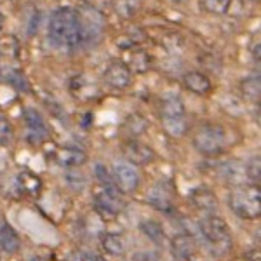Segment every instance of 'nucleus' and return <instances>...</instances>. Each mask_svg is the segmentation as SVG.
Returning a JSON list of instances; mask_svg holds the SVG:
<instances>
[{"mask_svg": "<svg viewBox=\"0 0 261 261\" xmlns=\"http://www.w3.org/2000/svg\"><path fill=\"white\" fill-rule=\"evenodd\" d=\"M49 42L56 49H75L79 45V18L77 11L61 7L50 16Z\"/></svg>", "mask_w": 261, "mask_h": 261, "instance_id": "obj_1", "label": "nucleus"}, {"mask_svg": "<svg viewBox=\"0 0 261 261\" xmlns=\"http://www.w3.org/2000/svg\"><path fill=\"white\" fill-rule=\"evenodd\" d=\"M228 205L231 213L242 220H256L261 214V190L259 185H237L230 192Z\"/></svg>", "mask_w": 261, "mask_h": 261, "instance_id": "obj_2", "label": "nucleus"}, {"mask_svg": "<svg viewBox=\"0 0 261 261\" xmlns=\"http://www.w3.org/2000/svg\"><path fill=\"white\" fill-rule=\"evenodd\" d=\"M79 18V45H94L101 40L107 28V19L99 9L82 6L77 11Z\"/></svg>", "mask_w": 261, "mask_h": 261, "instance_id": "obj_3", "label": "nucleus"}, {"mask_svg": "<svg viewBox=\"0 0 261 261\" xmlns=\"http://www.w3.org/2000/svg\"><path fill=\"white\" fill-rule=\"evenodd\" d=\"M193 146L200 151L202 155L214 157L221 153L226 143V133L221 125L218 124H204L193 133Z\"/></svg>", "mask_w": 261, "mask_h": 261, "instance_id": "obj_4", "label": "nucleus"}, {"mask_svg": "<svg viewBox=\"0 0 261 261\" xmlns=\"http://www.w3.org/2000/svg\"><path fill=\"white\" fill-rule=\"evenodd\" d=\"M199 233L202 235L205 242L211 247H225L230 244V231L228 226L223 218L214 216V214H207L205 218H202L199 223Z\"/></svg>", "mask_w": 261, "mask_h": 261, "instance_id": "obj_5", "label": "nucleus"}, {"mask_svg": "<svg viewBox=\"0 0 261 261\" xmlns=\"http://www.w3.org/2000/svg\"><path fill=\"white\" fill-rule=\"evenodd\" d=\"M94 207L107 218H115L124 209L120 190H117L115 185H101L94 190Z\"/></svg>", "mask_w": 261, "mask_h": 261, "instance_id": "obj_6", "label": "nucleus"}, {"mask_svg": "<svg viewBox=\"0 0 261 261\" xmlns=\"http://www.w3.org/2000/svg\"><path fill=\"white\" fill-rule=\"evenodd\" d=\"M105 82L108 87L115 91L127 89L133 82V71L129 70L127 63L124 61H112L105 70Z\"/></svg>", "mask_w": 261, "mask_h": 261, "instance_id": "obj_7", "label": "nucleus"}, {"mask_svg": "<svg viewBox=\"0 0 261 261\" xmlns=\"http://www.w3.org/2000/svg\"><path fill=\"white\" fill-rule=\"evenodd\" d=\"M140 172L133 164L119 162L113 166V183L119 187L120 192H134L140 187Z\"/></svg>", "mask_w": 261, "mask_h": 261, "instance_id": "obj_8", "label": "nucleus"}, {"mask_svg": "<svg viewBox=\"0 0 261 261\" xmlns=\"http://www.w3.org/2000/svg\"><path fill=\"white\" fill-rule=\"evenodd\" d=\"M122 150H124L125 159H127L133 166H146V164H150L155 157L153 150H151L148 145L141 143L140 140H129L127 143H124Z\"/></svg>", "mask_w": 261, "mask_h": 261, "instance_id": "obj_9", "label": "nucleus"}, {"mask_svg": "<svg viewBox=\"0 0 261 261\" xmlns=\"http://www.w3.org/2000/svg\"><path fill=\"white\" fill-rule=\"evenodd\" d=\"M171 252L178 261H190L195 254V239L183 231L171 239Z\"/></svg>", "mask_w": 261, "mask_h": 261, "instance_id": "obj_10", "label": "nucleus"}, {"mask_svg": "<svg viewBox=\"0 0 261 261\" xmlns=\"http://www.w3.org/2000/svg\"><path fill=\"white\" fill-rule=\"evenodd\" d=\"M183 86L197 96H207L213 91L211 79L205 73H202V71H195V70L187 71L183 75Z\"/></svg>", "mask_w": 261, "mask_h": 261, "instance_id": "obj_11", "label": "nucleus"}, {"mask_svg": "<svg viewBox=\"0 0 261 261\" xmlns=\"http://www.w3.org/2000/svg\"><path fill=\"white\" fill-rule=\"evenodd\" d=\"M220 176L226 181V183H231V185H244V181L247 179L246 167H244L239 161L223 162L220 166Z\"/></svg>", "mask_w": 261, "mask_h": 261, "instance_id": "obj_12", "label": "nucleus"}, {"mask_svg": "<svg viewBox=\"0 0 261 261\" xmlns=\"http://www.w3.org/2000/svg\"><path fill=\"white\" fill-rule=\"evenodd\" d=\"M23 117H24V124H27V127L33 138L42 140V138L47 136V124H45L44 117L40 115V112H37L35 108H27Z\"/></svg>", "mask_w": 261, "mask_h": 261, "instance_id": "obj_13", "label": "nucleus"}, {"mask_svg": "<svg viewBox=\"0 0 261 261\" xmlns=\"http://www.w3.org/2000/svg\"><path fill=\"white\" fill-rule=\"evenodd\" d=\"M56 161L61 164L63 167H81L84 162L87 161L86 151L75 146H65L56 151Z\"/></svg>", "mask_w": 261, "mask_h": 261, "instance_id": "obj_14", "label": "nucleus"}, {"mask_svg": "<svg viewBox=\"0 0 261 261\" xmlns=\"http://www.w3.org/2000/svg\"><path fill=\"white\" fill-rule=\"evenodd\" d=\"M190 200L202 213H214L218 209L216 195L211 190H207V188H197L195 192H192Z\"/></svg>", "mask_w": 261, "mask_h": 261, "instance_id": "obj_15", "label": "nucleus"}, {"mask_svg": "<svg viewBox=\"0 0 261 261\" xmlns=\"http://www.w3.org/2000/svg\"><path fill=\"white\" fill-rule=\"evenodd\" d=\"M21 246L19 235L9 223H0V249L7 254H14L18 252Z\"/></svg>", "mask_w": 261, "mask_h": 261, "instance_id": "obj_16", "label": "nucleus"}, {"mask_svg": "<svg viewBox=\"0 0 261 261\" xmlns=\"http://www.w3.org/2000/svg\"><path fill=\"white\" fill-rule=\"evenodd\" d=\"M148 204L151 205V207L157 209V211H162V213H171L172 209H174L171 195L167 193L166 188H162V187L150 188V192H148Z\"/></svg>", "mask_w": 261, "mask_h": 261, "instance_id": "obj_17", "label": "nucleus"}, {"mask_svg": "<svg viewBox=\"0 0 261 261\" xmlns=\"http://www.w3.org/2000/svg\"><path fill=\"white\" fill-rule=\"evenodd\" d=\"M162 127L174 140H179L188 133L187 117H162Z\"/></svg>", "mask_w": 261, "mask_h": 261, "instance_id": "obj_18", "label": "nucleus"}, {"mask_svg": "<svg viewBox=\"0 0 261 261\" xmlns=\"http://www.w3.org/2000/svg\"><path fill=\"white\" fill-rule=\"evenodd\" d=\"M241 92L244 99H247L249 103H259L261 98V81L258 75H249L241 82Z\"/></svg>", "mask_w": 261, "mask_h": 261, "instance_id": "obj_19", "label": "nucleus"}, {"mask_svg": "<svg viewBox=\"0 0 261 261\" xmlns=\"http://www.w3.org/2000/svg\"><path fill=\"white\" fill-rule=\"evenodd\" d=\"M112 7L119 18L130 19L140 12L141 0H112Z\"/></svg>", "mask_w": 261, "mask_h": 261, "instance_id": "obj_20", "label": "nucleus"}, {"mask_svg": "<svg viewBox=\"0 0 261 261\" xmlns=\"http://www.w3.org/2000/svg\"><path fill=\"white\" fill-rule=\"evenodd\" d=\"M220 105H221L223 110L231 117H242L244 112H246V108H244V101L239 98V96L230 94V92H226V94L221 96Z\"/></svg>", "mask_w": 261, "mask_h": 261, "instance_id": "obj_21", "label": "nucleus"}, {"mask_svg": "<svg viewBox=\"0 0 261 261\" xmlns=\"http://www.w3.org/2000/svg\"><path fill=\"white\" fill-rule=\"evenodd\" d=\"M185 103L179 96H169L164 98L162 107H161V115L162 117H183L185 115Z\"/></svg>", "mask_w": 261, "mask_h": 261, "instance_id": "obj_22", "label": "nucleus"}, {"mask_svg": "<svg viewBox=\"0 0 261 261\" xmlns=\"http://www.w3.org/2000/svg\"><path fill=\"white\" fill-rule=\"evenodd\" d=\"M151 56L148 53H145V50L141 49H136L134 53H130V58H129V70L133 68L134 71H138V73H145V71H148L151 68Z\"/></svg>", "mask_w": 261, "mask_h": 261, "instance_id": "obj_23", "label": "nucleus"}, {"mask_svg": "<svg viewBox=\"0 0 261 261\" xmlns=\"http://www.w3.org/2000/svg\"><path fill=\"white\" fill-rule=\"evenodd\" d=\"M140 228H141V231L150 239L151 242L159 244V246H162V244L166 242V233H164V228H162L161 225H159L157 221L146 220V221L141 223Z\"/></svg>", "mask_w": 261, "mask_h": 261, "instance_id": "obj_24", "label": "nucleus"}, {"mask_svg": "<svg viewBox=\"0 0 261 261\" xmlns=\"http://www.w3.org/2000/svg\"><path fill=\"white\" fill-rule=\"evenodd\" d=\"M18 185H19V188H21V190H23L24 193H30V195H35V193L40 190L42 181H40L39 178H37V176L33 174V172L27 171V172H23V174L19 176Z\"/></svg>", "mask_w": 261, "mask_h": 261, "instance_id": "obj_25", "label": "nucleus"}, {"mask_svg": "<svg viewBox=\"0 0 261 261\" xmlns=\"http://www.w3.org/2000/svg\"><path fill=\"white\" fill-rule=\"evenodd\" d=\"M101 246L103 249L112 256H120L124 252V242L117 233H107L101 239Z\"/></svg>", "mask_w": 261, "mask_h": 261, "instance_id": "obj_26", "label": "nucleus"}, {"mask_svg": "<svg viewBox=\"0 0 261 261\" xmlns=\"http://www.w3.org/2000/svg\"><path fill=\"white\" fill-rule=\"evenodd\" d=\"M0 54L6 58H18L19 54V42L14 35L0 37Z\"/></svg>", "mask_w": 261, "mask_h": 261, "instance_id": "obj_27", "label": "nucleus"}, {"mask_svg": "<svg viewBox=\"0 0 261 261\" xmlns=\"http://www.w3.org/2000/svg\"><path fill=\"white\" fill-rule=\"evenodd\" d=\"M66 185H68L71 190L82 192L84 188L87 187V179L77 167H68V172H66Z\"/></svg>", "mask_w": 261, "mask_h": 261, "instance_id": "obj_28", "label": "nucleus"}, {"mask_svg": "<svg viewBox=\"0 0 261 261\" xmlns=\"http://www.w3.org/2000/svg\"><path fill=\"white\" fill-rule=\"evenodd\" d=\"M244 167H246L247 179L252 181L254 185H259V179H261V162H259L258 155H254L252 159H249V162H247Z\"/></svg>", "mask_w": 261, "mask_h": 261, "instance_id": "obj_29", "label": "nucleus"}, {"mask_svg": "<svg viewBox=\"0 0 261 261\" xmlns=\"http://www.w3.org/2000/svg\"><path fill=\"white\" fill-rule=\"evenodd\" d=\"M204 2V9L211 14H225L228 11L231 0H202Z\"/></svg>", "mask_w": 261, "mask_h": 261, "instance_id": "obj_30", "label": "nucleus"}, {"mask_svg": "<svg viewBox=\"0 0 261 261\" xmlns=\"http://www.w3.org/2000/svg\"><path fill=\"white\" fill-rule=\"evenodd\" d=\"M125 127H127L130 133L134 134V136H140L146 130V120L143 119L141 115H138V113H134V115H130L127 120H125Z\"/></svg>", "mask_w": 261, "mask_h": 261, "instance_id": "obj_31", "label": "nucleus"}, {"mask_svg": "<svg viewBox=\"0 0 261 261\" xmlns=\"http://www.w3.org/2000/svg\"><path fill=\"white\" fill-rule=\"evenodd\" d=\"M42 23V12L39 9H32V12L28 14L27 18V23H24V27H27V33L30 37H33L37 33V30H39Z\"/></svg>", "mask_w": 261, "mask_h": 261, "instance_id": "obj_32", "label": "nucleus"}, {"mask_svg": "<svg viewBox=\"0 0 261 261\" xmlns=\"http://www.w3.org/2000/svg\"><path fill=\"white\" fill-rule=\"evenodd\" d=\"M12 140V129L4 117H0V145H9Z\"/></svg>", "mask_w": 261, "mask_h": 261, "instance_id": "obj_33", "label": "nucleus"}, {"mask_svg": "<svg viewBox=\"0 0 261 261\" xmlns=\"http://www.w3.org/2000/svg\"><path fill=\"white\" fill-rule=\"evenodd\" d=\"M94 174H96V178L99 179L101 185H113L110 172H108V169L103 166V164H98V166L94 167Z\"/></svg>", "mask_w": 261, "mask_h": 261, "instance_id": "obj_34", "label": "nucleus"}, {"mask_svg": "<svg viewBox=\"0 0 261 261\" xmlns=\"http://www.w3.org/2000/svg\"><path fill=\"white\" fill-rule=\"evenodd\" d=\"M73 261H105L101 256L98 254H92V252H87V251H81L73 256Z\"/></svg>", "mask_w": 261, "mask_h": 261, "instance_id": "obj_35", "label": "nucleus"}, {"mask_svg": "<svg viewBox=\"0 0 261 261\" xmlns=\"http://www.w3.org/2000/svg\"><path fill=\"white\" fill-rule=\"evenodd\" d=\"M2 27H4V14L0 12V30H2Z\"/></svg>", "mask_w": 261, "mask_h": 261, "instance_id": "obj_36", "label": "nucleus"}, {"mask_svg": "<svg viewBox=\"0 0 261 261\" xmlns=\"http://www.w3.org/2000/svg\"><path fill=\"white\" fill-rule=\"evenodd\" d=\"M171 2H174V4H185V2H188V0H171Z\"/></svg>", "mask_w": 261, "mask_h": 261, "instance_id": "obj_37", "label": "nucleus"}, {"mask_svg": "<svg viewBox=\"0 0 261 261\" xmlns=\"http://www.w3.org/2000/svg\"><path fill=\"white\" fill-rule=\"evenodd\" d=\"M33 261H45L44 258H33Z\"/></svg>", "mask_w": 261, "mask_h": 261, "instance_id": "obj_38", "label": "nucleus"}]
</instances>
